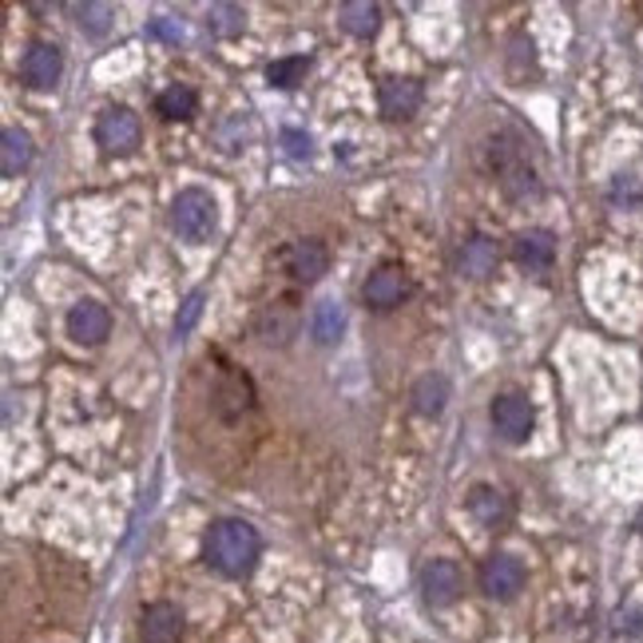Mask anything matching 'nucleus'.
Instances as JSON below:
<instances>
[{
	"label": "nucleus",
	"instance_id": "6ab92c4d",
	"mask_svg": "<svg viewBox=\"0 0 643 643\" xmlns=\"http://www.w3.org/2000/svg\"><path fill=\"white\" fill-rule=\"evenodd\" d=\"M338 24L350 32V36L370 40V36H378V29H381V9L373 0H346L338 9Z\"/></svg>",
	"mask_w": 643,
	"mask_h": 643
},
{
	"label": "nucleus",
	"instance_id": "c85d7f7f",
	"mask_svg": "<svg viewBox=\"0 0 643 643\" xmlns=\"http://www.w3.org/2000/svg\"><path fill=\"white\" fill-rule=\"evenodd\" d=\"M283 144L291 156H310V136H303V131H283Z\"/></svg>",
	"mask_w": 643,
	"mask_h": 643
},
{
	"label": "nucleus",
	"instance_id": "a878e982",
	"mask_svg": "<svg viewBox=\"0 0 643 643\" xmlns=\"http://www.w3.org/2000/svg\"><path fill=\"white\" fill-rule=\"evenodd\" d=\"M306 72H310V56H283V60H274V64H266V84L291 92L303 84Z\"/></svg>",
	"mask_w": 643,
	"mask_h": 643
},
{
	"label": "nucleus",
	"instance_id": "4468645a",
	"mask_svg": "<svg viewBox=\"0 0 643 643\" xmlns=\"http://www.w3.org/2000/svg\"><path fill=\"white\" fill-rule=\"evenodd\" d=\"M112 334V314L96 298H80L68 310V338L80 346H99V341Z\"/></svg>",
	"mask_w": 643,
	"mask_h": 643
},
{
	"label": "nucleus",
	"instance_id": "f257e3e1",
	"mask_svg": "<svg viewBox=\"0 0 643 643\" xmlns=\"http://www.w3.org/2000/svg\"><path fill=\"white\" fill-rule=\"evenodd\" d=\"M259 552H263L259 533H254L246 520H234V517L214 520L211 533H207V540H203V560L219 576H231V580L251 576L254 565H259Z\"/></svg>",
	"mask_w": 643,
	"mask_h": 643
},
{
	"label": "nucleus",
	"instance_id": "5701e85b",
	"mask_svg": "<svg viewBox=\"0 0 643 643\" xmlns=\"http://www.w3.org/2000/svg\"><path fill=\"white\" fill-rule=\"evenodd\" d=\"M310 334L318 346H338V338L346 334V314L338 303H318L310 314Z\"/></svg>",
	"mask_w": 643,
	"mask_h": 643
},
{
	"label": "nucleus",
	"instance_id": "aec40b11",
	"mask_svg": "<svg viewBox=\"0 0 643 643\" xmlns=\"http://www.w3.org/2000/svg\"><path fill=\"white\" fill-rule=\"evenodd\" d=\"M410 401L421 418H441V410L449 405V378H441V373H425V378H418L410 390Z\"/></svg>",
	"mask_w": 643,
	"mask_h": 643
},
{
	"label": "nucleus",
	"instance_id": "f03ea898",
	"mask_svg": "<svg viewBox=\"0 0 643 643\" xmlns=\"http://www.w3.org/2000/svg\"><path fill=\"white\" fill-rule=\"evenodd\" d=\"M488 164H493V176H497L500 191H505L508 199L525 203V199L540 196V176H536V167L528 164L525 144H517V139H508V136H497L493 144H488Z\"/></svg>",
	"mask_w": 643,
	"mask_h": 643
},
{
	"label": "nucleus",
	"instance_id": "7ed1b4c3",
	"mask_svg": "<svg viewBox=\"0 0 643 643\" xmlns=\"http://www.w3.org/2000/svg\"><path fill=\"white\" fill-rule=\"evenodd\" d=\"M219 226V203H214L211 191L203 187H187L171 199V231L183 239V243H207Z\"/></svg>",
	"mask_w": 643,
	"mask_h": 643
},
{
	"label": "nucleus",
	"instance_id": "0eeeda50",
	"mask_svg": "<svg viewBox=\"0 0 643 643\" xmlns=\"http://www.w3.org/2000/svg\"><path fill=\"white\" fill-rule=\"evenodd\" d=\"M525 580H528L525 565L508 552H493L485 565H481V592H485L488 600H500V604L517 600V595L525 592Z\"/></svg>",
	"mask_w": 643,
	"mask_h": 643
},
{
	"label": "nucleus",
	"instance_id": "bb28decb",
	"mask_svg": "<svg viewBox=\"0 0 643 643\" xmlns=\"http://www.w3.org/2000/svg\"><path fill=\"white\" fill-rule=\"evenodd\" d=\"M72 17H76L84 36L99 40L112 32V17H116V9H112V4H96V0H84V4H72Z\"/></svg>",
	"mask_w": 643,
	"mask_h": 643
},
{
	"label": "nucleus",
	"instance_id": "412c9836",
	"mask_svg": "<svg viewBox=\"0 0 643 643\" xmlns=\"http://www.w3.org/2000/svg\"><path fill=\"white\" fill-rule=\"evenodd\" d=\"M505 72L513 84H520L525 88L528 80H536V49L533 40L525 36V32H517V36H508L505 44Z\"/></svg>",
	"mask_w": 643,
	"mask_h": 643
},
{
	"label": "nucleus",
	"instance_id": "f3484780",
	"mask_svg": "<svg viewBox=\"0 0 643 643\" xmlns=\"http://www.w3.org/2000/svg\"><path fill=\"white\" fill-rule=\"evenodd\" d=\"M497 243L488 239V234H468L465 243L457 246V271L465 274V278H485V274H493V266H497Z\"/></svg>",
	"mask_w": 643,
	"mask_h": 643
},
{
	"label": "nucleus",
	"instance_id": "423d86ee",
	"mask_svg": "<svg viewBox=\"0 0 643 643\" xmlns=\"http://www.w3.org/2000/svg\"><path fill=\"white\" fill-rule=\"evenodd\" d=\"M488 418H493L497 438L508 441V445H525V441L533 438V429H536V410H533V401H528L525 393H500V398L493 401Z\"/></svg>",
	"mask_w": 643,
	"mask_h": 643
},
{
	"label": "nucleus",
	"instance_id": "b1692460",
	"mask_svg": "<svg viewBox=\"0 0 643 643\" xmlns=\"http://www.w3.org/2000/svg\"><path fill=\"white\" fill-rule=\"evenodd\" d=\"M207 29L214 40H234L246 29V9L243 4H211L207 9Z\"/></svg>",
	"mask_w": 643,
	"mask_h": 643
},
{
	"label": "nucleus",
	"instance_id": "39448f33",
	"mask_svg": "<svg viewBox=\"0 0 643 643\" xmlns=\"http://www.w3.org/2000/svg\"><path fill=\"white\" fill-rule=\"evenodd\" d=\"M144 139V127L131 107H104L96 119V144L107 156H131Z\"/></svg>",
	"mask_w": 643,
	"mask_h": 643
},
{
	"label": "nucleus",
	"instance_id": "9d476101",
	"mask_svg": "<svg viewBox=\"0 0 643 643\" xmlns=\"http://www.w3.org/2000/svg\"><path fill=\"white\" fill-rule=\"evenodd\" d=\"M421 592L433 608L457 604L461 592H465V576H461L457 560H429L421 568Z\"/></svg>",
	"mask_w": 643,
	"mask_h": 643
},
{
	"label": "nucleus",
	"instance_id": "1a4fd4ad",
	"mask_svg": "<svg viewBox=\"0 0 643 643\" xmlns=\"http://www.w3.org/2000/svg\"><path fill=\"white\" fill-rule=\"evenodd\" d=\"M283 271L291 274L298 286H314L322 274L330 271V251L318 239H294L283 251Z\"/></svg>",
	"mask_w": 643,
	"mask_h": 643
},
{
	"label": "nucleus",
	"instance_id": "9b49d317",
	"mask_svg": "<svg viewBox=\"0 0 643 643\" xmlns=\"http://www.w3.org/2000/svg\"><path fill=\"white\" fill-rule=\"evenodd\" d=\"M60 72H64V56H60L56 44H32V49L20 56V84L32 92L56 88Z\"/></svg>",
	"mask_w": 643,
	"mask_h": 643
},
{
	"label": "nucleus",
	"instance_id": "cd10ccee",
	"mask_svg": "<svg viewBox=\"0 0 643 643\" xmlns=\"http://www.w3.org/2000/svg\"><path fill=\"white\" fill-rule=\"evenodd\" d=\"M199 314H203V291L187 294L183 314H179V318H176V334H191V326H196V322H199Z\"/></svg>",
	"mask_w": 643,
	"mask_h": 643
},
{
	"label": "nucleus",
	"instance_id": "dca6fc26",
	"mask_svg": "<svg viewBox=\"0 0 643 643\" xmlns=\"http://www.w3.org/2000/svg\"><path fill=\"white\" fill-rule=\"evenodd\" d=\"M183 635V612L167 600H156L139 612V640L144 643H176Z\"/></svg>",
	"mask_w": 643,
	"mask_h": 643
},
{
	"label": "nucleus",
	"instance_id": "6e6552de",
	"mask_svg": "<svg viewBox=\"0 0 643 643\" xmlns=\"http://www.w3.org/2000/svg\"><path fill=\"white\" fill-rule=\"evenodd\" d=\"M254 405V381L243 370H223L211 390V410L219 421H239Z\"/></svg>",
	"mask_w": 643,
	"mask_h": 643
},
{
	"label": "nucleus",
	"instance_id": "a211bd4d",
	"mask_svg": "<svg viewBox=\"0 0 643 643\" xmlns=\"http://www.w3.org/2000/svg\"><path fill=\"white\" fill-rule=\"evenodd\" d=\"M468 517L477 520L481 528H500L508 520V500L505 493H497L493 485H473L468 488Z\"/></svg>",
	"mask_w": 643,
	"mask_h": 643
},
{
	"label": "nucleus",
	"instance_id": "2eb2a0df",
	"mask_svg": "<svg viewBox=\"0 0 643 643\" xmlns=\"http://www.w3.org/2000/svg\"><path fill=\"white\" fill-rule=\"evenodd\" d=\"M513 259H517L520 271L528 274H545L556 263V239L545 226H533V231H520L513 239Z\"/></svg>",
	"mask_w": 643,
	"mask_h": 643
},
{
	"label": "nucleus",
	"instance_id": "ddd939ff",
	"mask_svg": "<svg viewBox=\"0 0 643 643\" xmlns=\"http://www.w3.org/2000/svg\"><path fill=\"white\" fill-rule=\"evenodd\" d=\"M405 294H410V274L401 266H378L361 286V298L370 310H393V306H401Z\"/></svg>",
	"mask_w": 643,
	"mask_h": 643
},
{
	"label": "nucleus",
	"instance_id": "20e7f679",
	"mask_svg": "<svg viewBox=\"0 0 643 643\" xmlns=\"http://www.w3.org/2000/svg\"><path fill=\"white\" fill-rule=\"evenodd\" d=\"M298 330H303V310L294 298H274L254 314V338L263 346H274V350H286L298 338Z\"/></svg>",
	"mask_w": 643,
	"mask_h": 643
},
{
	"label": "nucleus",
	"instance_id": "393cba45",
	"mask_svg": "<svg viewBox=\"0 0 643 643\" xmlns=\"http://www.w3.org/2000/svg\"><path fill=\"white\" fill-rule=\"evenodd\" d=\"M196 107H199V96H196V88H187V84H171V88L159 92V99H156V112L164 119H191L196 116Z\"/></svg>",
	"mask_w": 643,
	"mask_h": 643
},
{
	"label": "nucleus",
	"instance_id": "f8f14e48",
	"mask_svg": "<svg viewBox=\"0 0 643 643\" xmlns=\"http://www.w3.org/2000/svg\"><path fill=\"white\" fill-rule=\"evenodd\" d=\"M421 99H425V92H421V80L413 76H386L378 88V107L386 119H410L418 116Z\"/></svg>",
	"mask_w": 643,
	"mask_h": 643
},
{
	"label": "nucleus",
	"instance_id": "4be33fe9",
	"mask_svg": "<svg viewBox=\"0 0 643 643\" xmlns=\"http://www.w3.org/2000/svg\"><path fill=\"white\" fill-rule=\"evenodd\" d=\"M29 164H32V136L20 131V127H4V136H0V171L12 179Z\"/></svg>",
	"mask_w": 643,
	"mask_h": 643
}]
</instances>
